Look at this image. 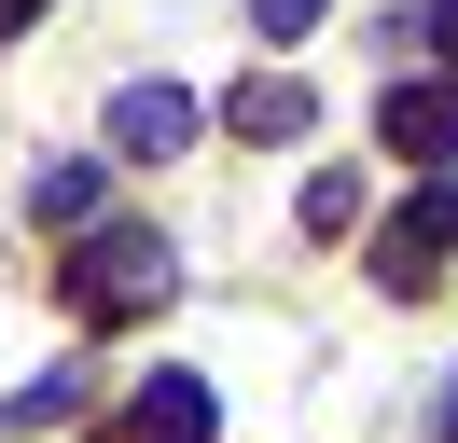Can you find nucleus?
<instances>
[{
  "label": "nucleus",
  "instance_id": "f257e3e1",
  "mask_svg": "<svg viewBox=\"0 0 458 443\" xmlns=\"http://www.w3.org/2000/svg\"><path fill=\"white\" fill-rule=\"evenodd\" d=\"M70 291H84L98 319H125V305H153V291H167V249H153V236H84Z\"/></svg>",
  "mask_w": 458,
  "mask_h": 443
},
{
  "label": "nucleus",
  "instance_id": "f03ea898",
  "mask_svg": "<svg viewBox=\"0 0 458 443\" xmlns=\"http://www.w3.org/2000/svg\"><path fill=\"white\" fill-rule=\"evenodd\" d=\"M430 249H458V180H430L417 208L375 236V277H389V291H417V277H430Z\"/></svg>",
  "mask_w": 458,
  "mask_h": 443
},
{
  "label": "nucleus",
  "instance_id": "7ed1b4c3",
  "mask_svg": "<svg viewBox=\"0 0 458 443\" xmlns=\"http://www.w3.org/2000/svg\"><path fill=\"white\" fill-rule=\"evenodd\" d=\"M375 125H389L403 166H445V153H458V83H389V111H375Z\"/></svg>",
  "mask_w": 458,
  "mask_h": 443
},
{
  "label": "nucleus",
  "instance_id": "20e7f679",
  "mask_svg": "<svg viewBox=\"0 0 458 443\" xmlns=\"http://www.w3.org/2000/svg\"><path fill=\"white\" fill-rule=\"evenodd\" d=\"M181 138H195V97H181V83H125V97H112V153H181Z\"/></svg>",
  "mask_w": 458,
  "mask_h": 443
},
{
  "label": "nucleus",
  "instance_id": "39448f33",
  "mask_svg": "<svg viewBox=\"0 0 458 443\" xmlns=\"http://www.w3.org/2000/svg\"><path fill=\"white\" fill-rule=\"evenodd\" d=\"M140 443H208V388L195 374H153L140 388Z\"/></svg>",
  "mask_w": 458,
  "mask_h": 443
},
{
  "label": "nucleus",
  "instance_id": "423d86ee",
  "mask_svg": "<svg viewBox=\"0 0 458 443\" xmlns=\"http://www.w3.org/2000/svg\"><path fill=\"white\" fill-rule=\"evenodd\" d=\"M236 125H250V138H292V125H306V83H278V70L236 83Z\"/></svg>",
  "mask_w": 458,
  "mask_h": 443
},
{
  "label": "nucleus",
  "instance_id": "0eeeda50",
  "mask_svg": "<svg viewBox=\"0 0 458 443\" xmlns=\"http://www.w3.org/2000/svg\"><path fill=\"white\" fill-rule=\"evenodd\" d=\"M42 222H98V166H56L42 180Z\"/></svg>",
  "mask_w": 458,
  "mask_h": 443
},
{
  "label": "nucleus",
  "instance_id": "6e6552de",
  "mask_svg": "<svg viewBox=\"0 0 458 443\" xmlns=\"http://www.w3.org/2000/svg\"><path fill=\"white\" fill-rule=\"evenodd\" d=\"M250 14H264V42H292V28H306L319 0H250Z\"/></svg>",
  "mask_w": 458,
  "mask_h": 443
},
{
  "label": "nucleus",
  "instance_id": "1a4fd4ad",
  "mask_svg": "<svg viewBox=\"0 0 458 443\" xmlns=\"http://www.w3.org/2000/svg\"><path fill=\"white\" fill-rule=\"evenodd\" d=\"M417 28H430V42H445V55H458V0H430V14H417Z\"/></svg>",
  "mask_w": 458,
  "mask_h": 443
},
{
  "label": "nucleus",
  "instance_id": "9d476101",
  "mask_svg": "<svg viewBox=\"0 0 458 443\" xmlns=\"http://www.w3.org/2000/svg\"><path fill=\"white\" fill-rule=\"evenodd\" d=\"M29 14H42V0H0V42H14V28H29Z\"/></svg>",
  "mask_w": 458,
  "mask_h": 443
}]
</instances>
